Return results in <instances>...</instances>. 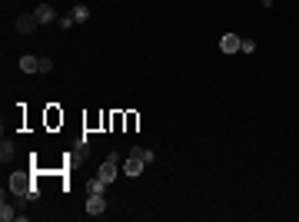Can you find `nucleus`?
<instances>
[{
	"instance_id": "f257e3e1",
	"label": "nucleus",
	"mask_w": 299,
	"mask_h": 222,
	"mask_svg": "<svg viewBox=\"0 0 299 222\" xmlns=\"http://www.w3.org/2000/svg\"><path fill=\"white\" fill-rule=\"evenodd\" d=\"M30 189H33V183H30V173H24V169H17V173H10V192H14V196H20L24 202H30Z\"/></svg>"
},
{
	"instance_id": "f03ea898",
	"label": "nucleus",
	"mask_w": 299,
	"mask_h": 222,
	"mask_svg": "<svg viewBox=\"0 0 299 222\" xmlns=\"http://www.w3.org/2000/svg\"><path fill=\"white\" fill-rule=\"evenodd\" d=\"M143 169H146V159H143V150H140V146H133L130 159L123 163V173H126V176H133V179H136V176H140Z\"/></svg>"
},
{
	"instance_id": "7ed1b4c3",
	"label": "nucleus",
	"mask_w": 299,
	"mask_h": 222,
	"mask_svg": "<svg viewBox=\"0 0 299 222\" xmlns=\"http://www.w3.org/2000/svg\"><path fill=\"white\" fill-rule=\"evenodd\" d=\"M117 173H120V166H117V156L103 159V163H100V169H96V176H100L103 183H110V186H113V179H117Z\"/></svg>"
},
{
	"instance_id": "20e7f679",
	"label": "nucleus",
	"mask_w": 299,
	"mask_h": 222,
	"mask_svg": "<svg viewBox=\"0 0 299 222\" xmlns=\"http://www.w3.org/2000/svg\"><path fill=\"white\" fill-rule=\"evenodd\" d=\"M87 215H93V219L107 215V196H87Z\"/></svg>"
},
{
	"instance_id": "39448f33",
	"label": "nucleus",
	"mask_w": 299,
	"mask_h": 222,
	"mask_svg": "<svg viewBox=\"0 0 299 222\" xmlns=\"http://www.w3.org/2000/svg\"><path fill=\"white\" fill-rule=\"evenodd\" d=\"M239 43H243L239 33H223V37H220V50H223V53H229V56L239 53Z\"/></svg>"
},
{
	"instance_id": "423d86ee",
	"label": "nucleus",
	"mask_w": 299,
	"mask_h": 222,
	"mask_svg": "<svg viewBox=\"0 0 299 222\" xmlns=\"http://www.w3.org/2000/svg\"><path fill=\"white\" fill-rule=\"evenodd\" d=\"M14 27H17V33H33L40 27V20H37V14H20Z\"/></svg>"
},
{
	"instance_id": "0eeeda50",
	"label": "nucleus",
	"mask_w": 299,
	"mask_h": 222,
	"mask_svg": "<svg viewBox=\"0 0 299 222\" xmlns=\"http://www.w3.org/2000/svg\"><path fill=\"white\" fill-rule=\"evenodd\" d=\"M33 14H37L40 24H57V20H60V17H57V10H54V4H37V10H33Z\"/></svg>"
},
{
	"instance_id": "6e6552de",
	"label": "nucleus",
	"mask_w": 299,
	"mask_h": 222,
	"mask_svg": "<svg viewBox=\"0 0 299 222\" xmlns=\"http://www.w3.org/2000/svg\"><path fill=\"white\" fill-rule=\"evenodd\" d=\"M17 219V209L14 206H7V192L0 196V222H14Z\"/></svg>"
},
{
	"instance_id": "1a4fd4ad",
	"label": "nucleus",
	"mask_w": 299,
	"mask_h": 222,
	"mask_svg": "<svg viewBox=\"0 0 299 222\" xmlns=\"http://www.w3.org/2000/svg\"><path fill=\"white\" fill-rule=\"evenodd\" d=\"M107 186L110 183H103L100 176H96V179H87V192L90 196H107Z\"/></svg>"
},
{
	"instance_id": "9d476101",
	"label": "nucleus",
	"mask_w": 299,
	"mask_h": 222,
	"mask_svg": "<svg viewBox=\"0 0 299 222\" xmlns=\"http://www.w3.org/2000/svg\"><path fill=\"white\" fill-rule=\"evenodd\" d=\"M20 70L24 73H40V56H20Z\"/></svg>"
},
{
	"instance_id": "9b49d317",
	"label": "nucleus",
	"mask_w": 299,
	"mask_h": 222,
	"mask_svg": "<svg viewBox=\"0 0 299 222\" xmlns=\"http://www.w3.org/2000/svg\"><path fill=\"white\" fill-rule=\"evenodd\" d=\"M73 14V20H77V24H83V20H90V7H83V4H77V7L70 10Z\"/></svg>"
},
{
	"instance_id": "f8f14e48",
	"label": "nucleus",
	"mask_w": 299,
	"mask_h": 222,
	"mask_svg": "<svg viewBox=\"0 0 299 222\" xmlns=\"http://www.w3.org/2000/svg\"><path fill=\"white\" fill-rule=\"evenodd\" d=\"M0 159H4V163H7V159H14V143H10V139H4V143H0Z\"/></svg>"
},
{
	"instance_id": "ddd939ff",
	"label": "nucleus",
	"mask_w": 299,
	"mask_h": 222,
	"mask_svg": "<svg viewBox=\"0 0 299 222\" xmlns=\"http://www.w3.org/2000/svg\"><path fill=\"white\" fill-rule=\"evenodd\" d=\"M239 53H256V40H253V37H243V43H239Z\"/></svg>"
},
{
	"instance_id": "4468645a",
	"label": "nucleus",
	"mask_w": 299,
	"mask_h": 222,
	"mask_svg": "<svg viewBox=\"0 0 299 222\" xmlns=\"http://www.w3.org/2000/svg\"><path fill=\"white\" fill-rule=\"evenodd\" d=\"M57 24H60V30H70V27L77 24V20H73V14H63L60 20H57Z\"/></svg>"
},
{
	"instance_id": "2eb2a0df",
	"label": "nucleus",
	"mask_w": 299,
	"mask_h": 222,
	"mask_svg": "<svg viewBox=\"0 0 299 222\" xmlns=\"http://www.w3.org/2000/svg\"><path fill=\"white\" fill-rule=\"evenodd\" d=\"M54 70V60L50 56H40V73H50Z\"/></svg>"
},
{
	"instance_id": "dca6fc26",
	"label": "nucleus",
	"mask_w": 299,
	"mask_h": 222,
	"mask_svg": "<svg viewBox=\"0 0 299 222\" xmlns=\"http://www.w3.org/2000/svg\"><path fill=\"white\" fill-rule=\"evenodd\" d=\"M143 159H146V166H150V163H157V153H153V150H143Z\"/></svg>"
}]
</instances>
